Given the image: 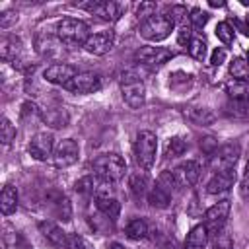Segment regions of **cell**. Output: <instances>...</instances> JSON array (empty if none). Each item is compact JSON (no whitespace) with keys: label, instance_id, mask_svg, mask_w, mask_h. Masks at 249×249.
Listing matches in <instances>:
<instances>
[{"label":"cell","instance_id":"5","mask_svg":"<svg viewBox=\"0 0 249 249\" xmlns=\"http://www.w3.org/2000/svg\"><path fill=\"white\" fill-rule=\"evenodd\" d=\"M121 93L130 109H140L146 101V88L134 72H124L121 76Z\"/></svg>","mask_w":249,"mask_h":249},{"label":"cell","instance_id":"12","mask_svg":"<svg viewBox=\"0 0 249 249\" xmlns=\"http://www.w3.org/2000/svg\"><path fill=\"white\" fill-rule=\"evenodd\" d=\"M76 68L72 64H66V62H56V64H51L49 68H45L43 72V78L51 84H56V86H66L74 76H76Z\"/></svg>","mask_w":249,"mask_h":249},{"label":"cell","instance_id":"31","mask_svg":"<svg viewBox=\"0 0 249 249\" xmlns=\"http://www.w3.org/2000/svg\"><path fill=\"white\" fill-rule=\"evenodd\" d=\"M187 51H189V54H191L195 60H202V58L206 56V43H204V39L193 37L191 43L187 45Z\"/></svg>","mask_w":249,"mask_h":249},{"label":"cell","instance_id":"35","mask_svg":"<svg viewBox=\"0 0 249 249\" xmlns=\"http://www.w3.org/2000/svg\"><path fill=\"white\" fill-rule=\"evenodd\" d=\"M95 187H97V175L91 177H82L78 183H76V191L82 193V195H95Z\"/></svg>","mask_w":249,"mask_h":249},{"label":"cell","instance_id":"13","mask_svg":"<svg viewBox=\"0 0 249 249\" xmlns=\"http://www.w3.org/2000/svg\"><path fill=\"white\" fill-rule=\"evenodd\" d=\"M173 175H175L177 185H181V187H193L198 181V177H200V163L198 161H193V160H187V161L179 163L173 169Z\"/></svg>","mask_w":249,"mask_h":249},{"label":"cell","instance_id":"18","mask_svg":"<svg viewBox=\"0 0 249 249\" xmlns=\"http://www.w3.org/2000/svg\"><path fill=\"white\" fill-rule=\"evenodd\" d=\"M208 230L204 224H198L195 226L189 233H187V239H185V249H206L208 245Z\"/></svg>","mask_w":249,"mask_h":249},{"label":"cell","instance_id":"25","mask_svg":"<svg viewBox=\"0 0 249 249\" xmlns=\"http://www.w3.org/2000/svg\"><path fill=\"white\" fill-rule=\"evenodd\" d=\"M128 187H130V191H132L134 196H138V198H140V196H146L148 191H150V179H148V175L142 173V171L132 173L130 179H128Z\"/></svg>","mask_w":249,"mask_h":249},{"label":"cell","instance_id":"43","mask_svg":"<svg viewBox=\"0 0 249 249\" xmlns=\"http://www.w3.org/2000/svg\"><path fill=\"white\" fill-rule=\"evenodd\" d=\"M156 14V4H152V2H142L140 6H138V16L142 18V19H148L150 16H154Z\"/></svg>","mask_w":249,"mask_h":249},{"label":"cell","instance_id":"47","mask_svg":"<svg viewBox=\"0 0 249 249\" xmlns=\"http://www.w3.org/2000/svg\"><path fill=\"white\" fill-rule=\"evenodd\" d=\"M247 62H249V51H247Z\"/></svg>","mask_w":249,"mask_h":249},{"label":"cell","instance_id":"22","mask_svg":"<svg viewBox=\"0 0 249 249\" xmlns=\"http://www.w3.org/2000/svg\"><path fill=\"white\" fill-rule=\"evenodd\" d=\"M95 208H97V212H101V214H105L107 218H111L113 222L119 218V214H121V204H119V200L115 198V196H97L95 198Z\"/></svg>","mask_w":249,"mask_h":249},{"label":"cell","instance_id":"17","mask_svg":"<svg viewBox=\"0 0 249 249\" xmlns=\"http://www.w3.org/2000/svg\"><path fill=\"white\" fill-rule=\"evenodd\" d=\"M39 231H41V233H43V237H45L47 241H51L54 247H66L68 233H66L60 226H56V224H53V222L43 220V222H39Z\"/></svg>","mask_w":249,"mask_h":249},{"label":"cell","instance_id":"16","mask_svg":"<svg viewBox=\"0 0 249 249\" xmlns=\"http://www.w3.org/2000/svg\"><path fill=\"white\" fill-rule=\"evenodd\" d=\"M121 4L117 2H107V0H101V2H91L86 6V10L105 21H115L119 16H121Z\"/></svg>","mask_w":249,"mask_h":249},{"label":"cell","instance_id":"46","mask_svg":"<svg viewBox=\"0 0 249 249\" xmlns=\"http://www.w3.org/2000/svg\"><path fill=\"white\" fill-rule=\"evenodd\" d=\"M210 6L212 8H220V6H224V2H210Z\"/></svg>","mask_w":249,"mask_h":249},{"label":"cell","instance_id":"44","mask_svg":"<svg viewBox=\"0 0 249 249\" xmlns=\"http://www.w3.org/2000/svg\"><path fill=\"white\" fill-rule=\"evenodd\" d=\"M239 193L245 200H249V161H247V167H245V173L241 177V185H239Z\"/></svg>","mask_w":249,"mask_h":249},{"label":"cell","instance_id":"21","mask_svg":"<svg viewBox=\"0 0 249 249\" xmlns=\"http://www.w3.org/2000/svg\"><path fill=\"white\" fill-rule=\"evenodd\" d=\"M185 117L193 124H198V126H208L216 121V115L206 107H191V109L185 111Z\"/></svg>","mask_w":249,"mask_h":249},{"label":"cell","instance_id":"8","mask_svg":"<svg viewBox=\"0 0 249 249\" xmlns=\"http://www.w3.org/2000/svg\"><path fill=\"white\" fill-rule=\"evenodd\" d=\"M80 156V148L78 142L72 138H64L54 146V154H53V163L56 167H70L78 161Z\"/></svg>","mask_w":249,"mask_h":249},{"label":"cell","instance_id":"7","mask_svg":"<svg viewBox=\"0 0 249 249\" xmlns=\"http://www.w3.org/2000/svg\"><path fill=\"white\" fill-rule=\"evenodd\" d=\"M230 210H231L230 200H220L204 212V226H206L210 235H216L218 231L224 230V226L230 218Z\"/></svg>","mask_w":249,"mask_h":249},{"label":"cell","instance_id":"40","mask_svg":"<svg viewBox=\"0 0 249 249\" xmlns=\"http://www.w3.org/2000/svg\"><path fill=\"white\" fill-rule=\"evenodd\" d=\"M18 21V12L16 10H6L0 14V27L2 29H8L10 25H14Z\"/></svg>","mask_w":249,"mask_h":249},{"label":"cell","instance_id":"39","mask_svg":"<svg viewBox=\"0 0 249 249\" xmlns=\"http://www.w3.org/2000/svg\"><path fill=\"white\" fill-rule=\"evenodd\" d=\"M169 18H171V21L173 23H179V25H183V23H187V8L185 6H171V10H169V14H167Z\"/></svg>","mask_w":249,"mask_h":249},{"label":"cell","instance_id":"2","mask_svg":"<svg viewBox=\"0 0 249 249\" xmlns=\"http://www.w3.org/2000/svg\"><path fill=\"white\" fill-rule=\"evenodd\" d=\"M156 152H158V138L152 130H140L134 146H132V154H134V161L138 167L142 169H150L156 161Z\"/></svg>","mask_w":249,"mask_h":249},{"label":"cell","instance_id":"19","mask_svg":"<svg viewBox=\"0 0 249 249\" xmlns=\"http://www.w3.org/2000/svg\"><path fill=\"white\" fill-rule=\"evenodd\" d=\"M146 198H148V202H150V206H152V208L163 210V208H167V206H169V202H171V193H167L160 183H156V185H152V187H150V191H148Z\"/></svg>","mask_w":249,"mask_h":249},{"label":"cell","instance_id":"34","mask_svg":"<svg viewBox=\"0 0 249 249\" xmlns=\"http://www.w3.org/2000/svg\"><path fill=\"white\" fill-rule=\"evenodd\" d=\"M0 138H2V144H10L14 138H16V126L12 124V121L8 117H2V124H0Z\"/></svg>","mask_w":249,"mask_h":249},{"label":"cell","instance_id":"30","mask_svg":"<svg viewBox=\"0 0 249 249\" xmlns=\"http://www.w3.org/2000/svg\"><path fill=\"white\" fill-rule=\"evenodd\" d=\"M185 150H187V142L179 136H173L165 146V156L167 158H179L185 154Z\"/></svg>","mask_w":249,"mask_h":249},{"label":"cell","instance_id":"15","mask_svg":"<svg viewBox=\"0 0 249 249\" xmlns=\"http://www.w3.org/2000/svg\"><path fill=\"white\" fill-rule=\"evenodd\" d=\"M235 183V169H230V171H218L210 177V181L206 183V191L210 195H222V193H228Z\"/></svg>","mask_w":249,"mask_h":249},{"label":"cell","instance_id":"48","mask_svg":"<svg viewBox=\"0 0 249 249\" xmlns=\"http://www.w3.org/2000/svg\"><path fill=\"white\" fill-rule=\"evenodd\" d=\"M247 27H249V16H247Z\"/></svg>","mask_w":249,"mask_h":249},{"label":"cell","instance_id":"26","mask_svg":"<svg viewBox=\"0 0 249 249\" xmlns=\"http://www.w3.org/2000/svg\"><path fill=\"white\" fill-rule=\"evenodd\" d=\"M126 237L128 239H144L148 235V224L142 218H132L126 224Z\"/></svg>","mask_w":249,"mask_h":249},{"label":"cell","instance_id":"3","mask_svg":"<svg viewBox=\"0 0 249 249\" xmlns=\"http://www.w3.org/2000/svg\"><path fill=\"white\" fill-rule=\"evenodd\" d=\"M173 27H175V23L171 21V18L167 14H154V16H150L148 19H144L140 23V31L138 33L146 41L158 43V41L167 39L171 35Z\"/></svg>","mask_w":249,"mask_h":249},{"label":"cell","instance_id":"42","mask_svg":"<svg viewBox=\"0 0 249 249\" xmlns=\"http://www.w3.org/2000/svg\"><path fill=\"white\" fill-rule=\"evenodd\" d=\"M226 56H228V51H226L224 47H218V49H214L212 54H210V64H212V66H220V64L226 60Z\"/></svg>","mask_w":249,"mask_h":249},{"label":"cell","instance_id":"11","mask_svg":"<svg viewBox=\"0 0 249 249\" xmlns=\"http://www.w3.org/2000/svg\"><path fill=\"white\" fill-rule=\"evenodd\" d=\"M169 58H173V53L163 47H140L136 51V60H140L142 64L152 66V68L165 64Z\"/></svg>","mask_w":249,"mask_h":249},{"label":"cell","instance_id":"20","mask_svg":"<svg viewBox=\"0 0 249 249\" xmlns=\"http://www.w3.org/2000/svg\"><path fill=\"white\" fill-rule=\"evenodd\" d=\"M41 119L53 128H62L68 123V113L64 107H51V109L41 111Z\"/></svg>","mask_w":249,"mask_h":249},{"label":"cell","instance_id":"45","mask_svg":"<svg viewBox=\"0 0 249 249\" xmlns=\"http://www.w3.org/2000/svg\"><path fill=\"white\" fill-rule=\"evenodd\" d=\"M107 249H124V247H123L121 243H111V245H109Z\"/></svg>","mask_w":249,"mask_h":249},{"label":"cell","instance_id":"9","mask_svg":"<svg viewBox=\"0 0 249 249\" xmlns=\"http://www.w3.org/2000/svg\"><path fill=\"white\" fill-rule=\"evenodd\" d=\"M101 88V78L93 72H78L66 86L64 89L72 93H93Z\"/></svg>","mask_w":249,"mask_h":249},{"label":"cell","instance_id":"29","mask_svg":"<svg viewBox=\"0 0 249 249\" xmlns=\"http://www.w3.org/2000/svg\"><path fill=\"white\" fill-rule=\"evenodd\" d=\"M226 113L235 117V119H245L249 117V101H235V99H230L228 105H226Z\"/></svg>","mask_w":249,"mask_h":249},{"label":"cell","instance_id":"38","mask_svg":"<svg viewBox=\"0 0 249 249\" xmlns=\"http://www.w3.org/2000/svg\"><path fill=\"white\" fill-rule=\"evenodd\" d=\"M208 19H210L208 12H202L200 8H195V10L191 12V16H189L191 25H193V27H196V29H202V27L208 23Z\"/></svg>","mask_w":249,"mask_h":249},{"label":"cell","instance_id":"24","mask_svg":"<svg viewBox=\"0 0 249 249\" xmlns=\"http://www.w3.org/2000/svg\"><path fill=\"white\" fill-rule=\"evenodd\" d=\"M226 93L230 95V99L235 101H249V82L243 80H230L226 84Z\"/></svg>","mask_w":249,"mask_h":249},{"label":"cell","instance_id":"33","mask_svg":"<svg viewBox=\"0 0 249 249\" xmlns=\"http://www.w3.org/2000/svg\"><path fill=\"white\" fill-rule=\"evenodd\" d=\"M233 35H235V31H233V27H231L228 21H220V23L216 25V37H218L224 45L233 43Z\"/></svg>","mask_w":249,"mask_h":249},{"label":"cell","instance_id":"10","mask_svg":"<svg viewBox=\"0 0 249 249\" xmlns=\"http://www.w3.org/2000/svg\"><path fill=\"white\" fill-rule=\"evenodd\" d=\"M29 154L37 161H45L54 154V138L51 132H37L29 142Z\"/></svg>","mask_w":249,"mask_h":249},{"label":"cell","instance_id":"28","mask_svg":"<svg viewBox=\"0 0 249 249\" xmlns=\"http://www.w3.org/2000/svg\"><path fill=\"white\" fill-rule=\"evenodd\" d=\"M4 249H31V245L19 231L8 230L4 233Z\"/></svg>","mask_w":249,"mask_h":249},{"label":"cell","instance_id":"14","mask_svg":"<svg viewBox=\"0 0 249 249\" xmlns=\"http://www.w3.org/2000/svg\"><path fill=\"white\" fill-rule=\"evenodd\" d=\"M84 49H86L89 54H95V56L107 54V53L113 49V33H111V31H99V33L89 35V39L86 41Z\"/></svg>","mask_w":249,"mask_h":249},{"label":"cell","instance_id":"32","mask_svg":"<svg viewBox=\"0 0 249 249\" xmlns=\"http://www.w3.org/2000/svg\"><path fill=\"white\" fill-rule=\"evenodd\" d=\"M19 47H21V43H19V39H16V37H4L2 39V47H0V51H2V58L4 60H10L12 58V53H19Z\"/></svg>","mask_w":249,"mask_h":249},{"label":"cell","instance_id":"41","mask_svg":"<svg viewBox=\"0 0 249 249\" xmlns=\"http://www.w3.org/2000/svg\"><path fill=\"white\" fill-rule=\"evenodd\" d=\"M193 39V25L191 23H183L179 25V35H177V41L181 45H189Z\"/></svg>","mask_w":249,"mask_h":249},{"label":"cell","instance_id":"1","mask_svg":"<svg viewBox=\"0 0 249 249\" xmlns=\"http://www.w3.org/2000/svg\"><path fill=\"white\" fill-rule=\"evenodd\" d=\"M89 27L86 21L76 18H62L56 23V37L66 47H84L89 39Z\"/></svg>","mask_w":249,"mask_h":249},{"label":"cell","instance_id":"27","mask_svg":"<svg viewBox=\"0 0 249 249\" xmlns=\"http://www.w3.org/2000/svg\"><path fill=\"white\" fill-rule=\"evenodd\" d=\"M230 74L233 76V80H243L249 82V62L241 56H235L230 62Z\"/></svg>","mask_w":249,"mask_h":249},{"label":"cell","instance_id":"4","mask_svg":"<svg viewBox=\"0 0 249 249\" xmlns=\"http://www.w3.org/2000/svg\"><path fill=\"white\" fill-rule=\"evenodd\" d=\"M126 171V163L119 154H101L93 160V173L105 181H119Z\"/></svg>","mask_w":249,"mask_h":249},{"label":"cell","instance_id":"37","mask_svg":"<svg viewBox=\"0 0 249 249\" xmlns=\"http://www.w3.org/2000/svg\"><path fill=\"white\" fill-rule=\"evenodd\" d=\"M64 249H93V245L86 237H82L78 233H68V239H66V247Z\"/></svg>","mask_w":249,"mask_h":249},{"label":"cell","instance_id":"36","mask_svg":"<svg viewBox=\"0 0 249 249\" xmlns=\"http://www.w3.org/2000/svg\"><path fill=\"white\" fill-rule=\"evenodd\" d=\"M212 249H233V239H231V235H230L226 230L218 231V233L212 237Z\"/></svg>","mask_w":249,"mask_h":249},{"label":"cell","instance_id":"6","mask_svg":"<svg viewBox=\"0 0 249 249\" xmlns=\"http://www.w3.org/2000/svg\"><path fill=\"white\" fill-rule=\"evenodd\" d=\"M239 154H241V150H239L237 144H233V142L224 144V146L216 148V150L210 154L208 165H210V169H212L214 173L235 169V163H237V160H239Z\"/></svg>","mask_w":249,"mask_h":249},{"label":"cell","instance_id":"23","mask_svg":"<svg viewBox=\"0 0 249 249\" xmlns=\"http://www.w3.org/2000/svg\"><path fill=\"white\" fill-rule=\"evenodd\" d=\"M16 208H18V191L14 185H6L0 195V210L4 216H10L16 212Z\"/></svg>","mask_w":249,"mask_h":249}]
</instances>
